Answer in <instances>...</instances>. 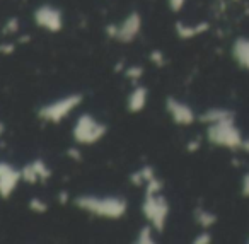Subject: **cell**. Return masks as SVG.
<instances>
[{
	"label": "cell",
	"instance_id": "obj_1",
	"mask_svg": "<svg viewBox=\"0 0 249 244\" xmlns=\"http://www.w3.org/2000/svg\"><path fill=\"white\" fill-rule=\"evenodd\" d=\"M75 205L89 213L107 219H120L126 212V202L120 196H92L84 195L75 200Z\"/></svg>",
	"mask_w": 249,
	"mask_h": 244
},
{
	"label": "cell",
	"instance_id": "obj_2",
	"mask_svg": "<svg viewBox=\"0 0 249 244\" xmlns=\"http://www.w3.org/2000/svg\"><path fill=\"white\" fill-rule=\"evenodd\" d=\"M107 127L96 120L94 116H90L89 113L82 114V116L77 120L75 127H73V138H75L79 144H96L97 140L106 135Z\"/></svg>",
	"mask_w": 249,
	"mask_h": 244
},
{
	"label": "cell",
	"instance_id": "obj_3",
	"mask_svg": "<svg viewBox=\"0 0 249 244\" xmlns=\"http://www.w3.org/2000/svg\"><path fill=\"white\" fill-rule=\"evenodd\" d=\"M82 101V96L80 94H70L67 97H62V99H56L53 103H48L38 111V116L41 120L46 121H53V123H60L63 118L69 113H72L77 106Z\"/></svg>",
	"mask_w": 249,
	"mask_h": 244
},
{
	"label": "cell",
	"instance_id": "obj_4",
	"mask_svg": "<svg viewBox=\"0 0 249 244\" xmlns=\"http://www.w3.org/2000/svg\"><path fill=\"white\" fill-rule=\"evenodd\" d=\"M143 215L150 222V225L156 229H162L164 220L167 215V203L162 196L157 193H147L145 200H143Z\"/></svg>",
	"mask_w": 249,
	"mask_h": 244
},
{
	"label": "cell",
	"instance_id": "obj_5",
	"mask_svg": "<svg viewBox=\"0 0 249 244\" xmlns=\"http://www.w3.org/2000/svg\"><path fill=\"white\" fill-rule=\"evenodd\" d=\"M35 22L36 26L46 29L50 33H58L63 28V18L62 12L53 5H41L35 12Z\"/></svg>",
	"mask_w": 249,
	"mask_h": 244
},
{
	"label": "cell",
	"instance_id": "obj_6",
	"mask_svg": "<svg viewBox=\"0 0 249 244\" xmlns=\"http://www.w3.org/2000/svg\"><path fill=\"white\" fill-rule=\"evenodd\" d=\"M140 28H142V19H140V14L139 12H132L128 18L124 19V21L118 26L116 38L123 43H130L137 38V35L140 33Z\"/></svg>",
	"mask_w": 249,
	"mask_h": 244
},
{
	"label": "cell",
	"instance_id": "obj_7",
	"mask_svg": "<svg viewBox=\"0 0 249 244\" xmlns=\"http://www.w3.org/2000/svg\"><path fill=\"white\" fill-rule=\"evenodd\" d=\"M22 174L19 171H16L12 166L0 162V195L7 198L12 191L16 189L18 183L21 181Z\"/></svg>",
	"mask_w": 249,
	"mask_h": 244
},
{
	"label": "cell",
	"instance_id": "obj_8",
	"mask_svg": "<svg viewBox=\"0 0 249 244\" xmlns=\"http://www.w3.org/2000/svg\"><path fill=\"white\" fill-rule=\"evenodd\" d=\"M147 96H149V93H147L145 87H135V89L132 91V94L128 96V110L132 111V113L142 111L143 108H145Z\"/></svg>",
	"mask_w": 249,
	"mask_h": 244
},
{
	"label": "cell",
	"instance_id": "obj_9",
	"mask_svg": "<svg viewBox=\"0 0 249 244\" xmlns=\"http://www.w3.org/2000/svg\"><path fill=\"white\" fill-rule=\"evenodd\" d=\"M167 110H169V113L173 114V118L178 123H188L191 120V113L188 111V108L183 106L181 103H178V101L174 99L167 101Z\"/></svg>",
	"mask_w": 249,
	"mask_h": 244
},
{
	"label": "cell",
	"instance_id": "obj_10",
	"mask_svg": "<svg viewBox=\"0 0 249 244\" xmlns=\"http://www.w3.org/2000/svg\"><path fill=\"white\" fill-rule=\"evenodd\" d=\"M33 166H35L36 172H38L39 176V181H45V179H48L50 176H52V171L48 169V166L45 164V162L41 161V159H38V161L33 162Z\"/></svg>",
	"mask_w": 249,
	"mask_h": 244
},
{
	"label": "cell",
	"instance_id": "obj_11",
	"mask_svg": "<svg viewBox=\"0 0 249 244\" xmlns=\"http://www.w3.org/2000/svg\"><path fill=\"white\" fill-rule=\"evenodd\" d=\"M137 243H140V244L154 243V239H152V225H150V224H147V225H143L142 229H140Z\"/></svg>",
	"mask_w": 249,
	"mask_h": 244
},
{
	"label": "cell",
	"instance_id": "obj_12",
	"mask_svg": "<svg viewBox=\"0 0 249 244\" xmlns=\"http://www.w3.org/2000/svg\"><path fill=\"white\" fill-rule=\"evenodd\" d=\"M29 206H31V210H35V212H46L48 210V206H46L45 202H41L39 198H33L31 203H29Z\"/></svg>",
	"mask_w": 249,
	"mask_h": 244
},
{
	"label": "cell",
	"instance_id": "obj_13",
	"mask_svg": "<svg viewBox=\"0 0 249 244\" xmlns=\"http://www.w3.org/2000/svg\"><path fill=\"white\" fill-rule=\"evenodd\" d=\"M126 75H128L130 79H133V77L139 79V77L142 75V69H140V67H132V69L126 70Z\"/></svg>",
	"mask_w": 249,
	"mask_h": 244
},
{
	"label": "cell",
	"instance_id": "obj_14",
	"mask_svg": "<svg viewBox=\"0 0 249 244\" xmlns=\"http://www.w3.org/2000/svg\"><path fill=\"white\" fill-rule=\"evenodd\" d=\"M181 2H183V0H171V5H173V9H179L181 7Z\"/></svg>",
	"mask_w": 249,
	"mask_h": 244
},
{
	"label": "cell",
	"instance_id": "obj_15",
	"mask_svg": "<svg viewBox=\"0 0 249 244\" xmlns=\"http://www.w3.org/2000/svg\"><path fill=\"white\" fill-rule=\"evenodd\" d=\"M2 131H4V127H2V123H0V135H2Z\"/></svg>",
	"mask_w": 249,
	"mask_h": 244
}]
</instances>
